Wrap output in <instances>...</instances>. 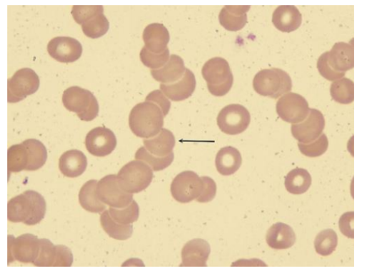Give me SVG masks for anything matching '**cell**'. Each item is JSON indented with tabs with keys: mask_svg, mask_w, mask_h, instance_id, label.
Returning <instances> with one entry per match:
<instances>
[{
	"mask_svg": "<svg viewBox=\"0 0 387 274\" xmlns=\"http://www.w3.org/2000/svg\"><path fill=\"white\" fill-rule=\"evenodd\" d=\"M203 181L196 173L186 171L174 179L171 192L179 203H188L197 200L203 191Z\"/></svg>",
	"mask_w": 387,
	"mask_h": 274,
	"instance_id": "obj_8",
	"label": "cell"
},
{
	"mask_svg": "<svg viewBox=\"0 0 387 274\" xmlns=\"http://www.w3.org/2000/svg\"><path fill=\"white\" fill-rule=\"evenodd\" d=\"M153 178L151 168L141 161L128 163L117 175L120 188L129 194L139 193L147 189Z\"/></svg>",
	"mask_w": 387,
	"mask_h": 274,
	"instance_id": "obj_5",
	"label": "cell"
},
{
	"mask_svg": "<svg viewBox=\"0 0 387 274\" xmlns=\"http://www.w3.org/2000/svg\"><path fill=\"white\" fill-rule=\"evenodd\" d=\"M186 71L182 58L173 54L167 64L162 68L151 70V74L156 81L162 83H174L183 78Z\"/></svg>",
	"mask_w": 387,
	"mask_h": 274,
	"instance_id": "obj_25",
	"label": "cell"
},
{
	"mask_svg": "<svg viewBox=\"0 0 387 274\" xmlns=\"http://www.w3.org/2000/svg\"><path fill=\"white\" fill-rule=\"evenodd\" d=\"M328 138L324 133H322L314 142L298 143L301 153L309 158H317L324 155L328 148Z\"/></svg>",
	"mask_w": 387,
	"mask_h": 274,
	"instance_id": "obj_38",
	"label": "cell"
},
{
	"mask_svg": "<svg viewBox=\"0 0 387 274\" xmlns=\"http://www.w3.org/2000/svg\"><path fill=\"white\" fill-rule=\"evenodd\" d=\"M311 181V174L307 170L297 168L286 176L285 188L289 193L301 195L308 191Z\"/></svg>",
	"mask_w": 387,
	"mask_h": 274,
	"instance_id": "obj_28",
	"label": "cell"
},
{
	"mask_svg": "<svg viewBox=\"0 0 387 274\" xmlns=\"http://www.w3.org/2000/svg\"><path fill=\"white\" fill-rule=\"evenodd\" d=\"M111 217L114 221L122 225H131L136 222L140 215L139 206L134 200L127 207L109 208Z\"/></svg>",
	"mask_w": 387,
	"mask_h": 274,
	"instance_id": "obj_35",
	"label": "cell"
},
{
	"mask_svg": "<svg viewBox=\"0 0 387 274\" xmlns=\"http://www.w3.org/2000/svg\"><path fill=\"white\" fill-rule=\"evenodd\" d=\"M96 195L101 202L110 207L122 208L134 201V195L124 192L119 187L117 176L108 175L98 183Z\"/></svg>",
	"mask_w": 387,
	"mask_h": 274,
	"instance_id": "obj_11",
	"label": "cell"
},
{
	"mask_svg": "<svg viewBox=\"0 0 387 274\" xmlns=\"http://www.w3.org/2000/svg\"><path fill=\"white\" fill-rule=\"evenodd\" d=\"M242 165L240 151L233 146L221 148L216 157V167L223 176H231L236 173Z\"/></svg>",
	"mask_w": 387,
	"mask_h": 274,
	"instance_id": "obj_26",
	"label": "cell"
},
{
	"mask_svg": "<svg viewBox=\"0 0 387 274\" xmlns=\"http://www.w3.org/2000/svg\"><path fill=\"white\" fill-rule=\"evenodd\" d=\"M40 87L38 74L30 68H22L8 81V101L16 103L34 95Z\"/></svg>",
	"mask_w": 387,
	"mask_h": 274,
	"instance_id": "obj_7",
	"label": "cell"
},
{
	"mask_svg": "<svg viewBox=\"0 0 387 274\" xmlns=\"http://www.w3.org/2000/svg\"><path fill=\"white\" fill-rule=\"evenodd\" d=\"M101 223L106 233L112 238L125 240L131 238L133 235V225H122L116 223L111 217L109 210H106L103 213Z\"/></svg>",
	"mask_w": 387,
	"mask_h": 274,
	"instance_id": "obj_30",
	"label": "cell"
},
{
	"mask_svg": "<svg viewBox=\"0 0 387 274\" xmlns=\"http://www.w3.org/2000/svg\"><path fill=\"white\" fill-rule=\"evenodd\" d=\"M210 93L216 97L227 95L233 85L234 77L227 60L214 57L208 61L202 69Z\"/></svg>",
	"mask_w": 387,
	"mask_h": 274,
	"instance_id": "obj_3",
	"label": "cell"
},
{
	"mask_svg": "<svg viewBox=\"0 0 387 274\" xmlns=\"http://www.w3.org/2000/svg\"><path fill=\"white\" fill-rule=\"evenodd\" d=\"M203 181V191L197 201L201 203H208L213 201L216 195V184L213 179L208 176L201 177Z\"/></svg>",
	"mask_w": 387,
	"mask_h": 274,
	"instance_id": "obj_43",
	"label": "cell"
},
{
	"mask_svg": "<svg viewBox=\"0 0 387 274\" xmlns=\"http://www.w3.org/2000/svg\"><path fill=\"white\" fill-rule=\"evenodd\" d=\"M98 180L91 179L85 183L79 193V202L83 208L91 213H101L106 209V205L101 202L96 195Z\"/></svg>",
	"mask_w": 387,
	"mask_h": 274,
	"instance_id": "obj_27",
	"label": "cell"
},
{
	"mask_svg": "<svg viewBox=\"0 0 387 274\" xmlns=\"http://www.w3.org/2000/svg\"><path fill=\"white\" fill-rule=\"evenodd\" d=\"M211 254L209 243L201 238L189 240L182 249L181 266H207Z\"/></svg>",
	"mask_w": 387,
	"mask_h": 274,
	"instance_id": "obj_16",
	"label": "cell"
},
{
	"mask_svg": "<svg viewBox=\"0 0 387 274\" xmlns=\"http://www.w3.org/2000/svg\"><path fill=\"white\" fill-rule=\"evenodd\" d=\"M333 99L341 104H350L354 101V83L349 78H343L333 82L331 87Z\"/></svg>",
	"mask_w": 387,
	"mask_h": 274,
	"instance_id": "obj_32",
	"label": "cell"
},
{
	"mask_svg": "<svg viewBox=\"0 0 387 274\" xmlns=\"http://www.w3.org/2000/svg\"><path fill=\"white\" fill-rule=\"evenodd\" d=\"M27 148L29 163L26 171H35L41 168L46 163L48 152L44 144L36 139H27L23 142Z\"/></svg>",
	"mask_w": 387,
	"mask_h": 274,
	"instance_id": "obj_29",
	"label": "cell"
},
{
	"mask_svg": "<svg viewBox=\"0 0 387 274\" xmlns=\"http://www.w3.org/2000/svg\"><path fill=\"white\" fill-rule=\"evenodd\" d=\"M85 144L91 156L104 158L112 153L116 147L117 140L111 130L99 127L89 132Z\"/></svg>",
	"mask_w": 387,
	"mask_h": 274,
	"instance_id": "obj_13",
	"label": "cell"
},
{
	"mask_svg": "<svg viewBox=\"0 0 387 274\" xmlns=\"http://www.w3.org/2000/svg\"><path fill=\"white\" fill-rule=\"evenodd\" d=\"M276 111L286 123L296 124L301 123L308 117L310 108L308 103L303 96L288 93L277 102Z\"/></svg>",
	"mask_w": 387,
	"mask_h": 274,
	"instance_id": "obj_12",
	"label": "cell"
},
{
	"mask_svg": "<svg viewBox=\"0 0 387 274\" xmlns=\"http://www.w3.org/2000/svg\"><path fill=\"white\" fill-rule=\"evenodd\" d=\"M144 143L150 154L159 158L171 155L176 146V138L172 132L163 128L154 138H146Z\"/></svg>",
	"mask_w": 387,
	"mask_h": 274,
	"instance_id": "obj_24",
	"label": "cell"
},
{
	"mask_svg": "<svg viewBox=\"0 0 387 274\" xmlns=\"http://www.w3.org/2000/svg\"><path fill=\"white\" fill-rule=\"evenodd\" d=\"M56 255L54 266H71L74 263V255L71 250L63 245L56 246Z\"/></svg>",
	"mask_w": 387,
	"mask_h": 274,
	"instance_id": "obj_44",
	"label": "cell"
},
{
	"mask_svg": "<svg viewBox=\"0 0 387 274\" xmlns=\"http://www.w3.org/2000/svg\"><path fill=\"white\" fill-rule=\"evenodd\" d=\"M62 103L67 110L76 113L84 121L94 120L99 113L98 100L90 91L79 86H71L64 91Z\"/></svg>",
	"mask_w": 387,
	"mask_h": 274,
	"instance_id": "obj_6",
	"label": "cell"
},
{
	"mask_svg": "<svg viewBox=\"0 0 387 274\" xmlns=\"http://www.w3.org/2000/svg\"><path fill=\"white\" fill-rule=\"evenodd\" d=\"M250 6H226L220 11V24L231 32H238L247 23V13Z\"/></svg>",
	"mask_w": 387,
	"mask_h": 274,
	"instance_id": "obj_21",
	"label": "cell"
},
{
	"mask_svg": "<svg viewBox=\"0 0 387 274\" xmlns=\"http://www.w3.org/2000/svg\"><path fill=\"white\" fill-rule=\"evenodd\" d=\"M145 47L154 54H162L170 42V34L163 24L153 23L148 25L144 31Z\"/></svg>",
	"mask_w": 387,
	"mask_h": 274,
	"instance_id": "obj_19",
	"label": "cell"
},
{
	"mask_svg": "<svg viewBox=\"0 0 387 274\" xmlns=\"http://www.w3.org/2000/svg\"><path fill=\"white\" fill-rule=\"evenodd\" d=\"M29 163L27 148L21 143L11 146L8 150V171L9 173H20L26 169Z\"/></svg>",
	"mask_w": 387,
	"mask_h": 274,
	"instance_id": "obj_31",
	"label": "cell"
},
{
	"mask_svg": "<svg viewBox=\"0 0 387 274\" xmlns=\"http://www.w3.org/2000/svg\"><path fill=\"white\" fill-rule=\"evenodd\" d=\"M41 250L37 260L34 264L36 266H54L56 260V246L46 238L40 239Z\"/></svg>",
	"mask_w": 387,
	"mask_h": 274,
	"instance_id": "obj_39",
	"label": "cell"
},
{
	"mask_svg": "<svg viewBox=\"0 0 387 274\" xmlns=\"http://www.w3.org/2000/svg\"><path fill=\"white\" fill-rule=\"evenodd\" d=\"M104 11L102 6H74L71 14L76 22L82 25L93 17L104 14Z\"/></svg>",
	"mask_w": 387,
	"mask_h": 274,
	"instance_id": "obj_40",
	"label": "cell"
},
{
	"mask_svg": "<svg viewBox=\"0 0 387 274\" xmlns=\"http://www.w3.org/2000/svg\"><path fill=\"white\" fill-rule=\"evenodd\" d=\"M40 250V239L35 235L24 234L18 238L9 236V263L17 260L34 264Z\"/></svg>",
	"mask_w": 387,
	"mask_h": 274,
	"instance_id": "obj_10",
	"label": "cell"
},
{
	"mask_svg": "<svg viewBox=\"0 0 387 274\" xmlns=\"http://www.w3.org/2000/svg\"><path fill=\"white\" fill-rule=\"evenodd\" d=\"M59 167L64 176L76 178L85 172L87 167V158L81 151L71 149L64 152L61 156Z\"/></svg>",
	"mask_w": 387,
	"mask_h": 274,
	"instance_id": "obj_23",
	"label": "cell"
},
{
	"mask_svg": "<svg viewBox=\"0 0 387 274\" xmlns=\"http://www.w3.org/2000/svg\"><path fill=\"white\" fill-rule=\"evenodd\" d=\"M338 241V235L333 230L321 231L314 240L315 250L321 256H328L336 250Z\"/></svg>",
	"mask_w": 387,
	"mask_h": 274,
	"instance_id": "obj_33",
	"label": "cell"
},
{
	"mask_svg": "<svg viewBox=\"0 0 387 274\" xmlns=\"http://www.w3.org/2000/svg\"><path fill=\"white\" fill-rule=\"evenodd\" d=\"M296 240V235L293 229L282 223L274 224L266 235L268 246L278 250L291 248L295 245Z\"/></svg>",
	"mask_w": 387,
	"mask_h": 274,
	"instance_id": "obj_22",
	"label": "cell"
},
{
	"mask_svg": "<svg viewBox=\"0 0 387 274\" xmlns=\"http://www.w3.org/2000/svg\"><path fill=\"white\" fill-rule=\"evenodd\" d=\"M170 51L168 48L162 54H154L145 46L142 49L140 58L142 64L151 70H158L164 68L170 59Z\"/></svg>",
	"mask_w": 387,
	"mask_h": 274,
	"instance_id": "obj_37",
	"label": "cell"
},
{
	"mask_svg": "<svg viewBox=\"0 0 387 274\" xmlns=\"http://www.w3.org/2000/svg\"><path fill=\"white\" fill-rule=\"evenodd\" d=\"M135 158L148 164L154 171H164L169 167L174 160V152L169 156L159 158L150 154L145 147H141L136 152Z\"/></svg>",
	"mask_w": 387,
	"mask_h": 274,
	"instance_id": "obj_36",
	"label": "cell"
},
{
	"mask_svg": "<svg viewBox=\"0 0 387 274\" xmlns=\"http://www.w3.org/2000/svg\"><path fill=\"white\" fill-rule=\"evenodd\" d=\"M302 15L295 6H278L273 14L272 21L279 31L292 33L301 26Z\"/></svg>",
	"mask_w": 387,
	"mask_h": 274,
	"instance_id": "obj_20",
	"label": "cell"
},
{
	"mask_svg": "<svg viewBox=\"0 0 387 274\" xmlns=\"http://www.w3.org/2000/svg\"><path fill=\"white\" fill-rule=\"evenodd\" d=\"M146 101L156 104L163 111L165 116L169 114L171 110V103L162 91L154 90L151 91L146 98Z\"/></svg>",
	"mask_w": 387,
	"mask_h": 274,
	"instance_id": "obj_42",
	"label": "cell"
},
{
	"mask_svg": "<svg viewBox=\"0 0 387 274\" xmlns=\"http://www.w3.org/2000/svg\"><path fill=\"white\" fill-rule=\"evenodd\" d=\"M196 88L195 74L186 68L182 78L174 83L160 85V89L165 96L172 101L180 102L188 99L192 96Z\"/></svg>",
	"mask_w": 387,
	"mask_h": 274,
	"instance_id": "obj_17",
	"label": "cell"
},
{
	"mask_svg": "<svg viewBox=\"0 0 387 274\" xmlns=\"http://www.w3.org/2000/svg\"><path fill=\"white\" fill-rule=\"evenodd\" d=\"M251 115L247 108L239 104H231L221 110L217 116V125L225 134L239 135L248 128Z\"/></svg>",
	"mask_w": 387,
	"mask_h": 274,
	"instance_id": "obj_9",
	"label": "cell"
},
{
	"mask_svg": "<svg viewBox=\"0 0 387 274\" xmlns=\"http://www.w3.org/2000/svg\"><path fill=\"white\" fill-rule=\"evenodd\" d=\"M46 213L44 198L34 191H26L11 199L8 203V219L14 223L36 225L44 219Z\"/></svg>",
	"mask_w": 387,
	"mask_h": 274,
	"instance_id": "obj_1",
	"label": "cell"
},
{
	"mask_svg": "<svg viewBox=\"0 0 387 274\" xmlns=\"http://www.w3.org/2000/svg\"><path fill=\"white\" fill-rule=\"evenodd\" d=\"M81 26L83 33L86 36L96 39L103 37L108 33L110 24L106 16L102 14L84 22Z\"/></svg>",
	"mask_w": 387,
	"mask_h": 274,
	"instance_id": "obj_34",
	"label": "cell"
},
{
	"mask_svg": "<svg viewBox=\"0 0 387 274\" xmlns=\"http://www.w3.org/2000/svg\"><path fill=\"white\" fill-rule=\"evenodd\" d=\"M163 111L155 103L144 102L136 105L129 117V125L138 137L150 138L162 131L164 126Z\"/></svg>",
	"mask_w": 387,
	"mask_h": 274,
	"instance_id": "obj_2",
	"label": "cell"
},
{
	"mask_svg": "<svg viewBox=\"0 0 387 274\" xmlns=\"http://www.w3.org/2000/svg\"><path fill=\"white\" fill-rule=\"evenodd\" d=\"M317 68L322 77H324L328 81H334L342 78L345 76V73H339L335 72L329 66L327 61V52L322 54L318 59Z\"/></svg>",
	"mask_w": 387,
	"mask_h": 274,
	"instance_id": "obj_41",
	"label": "cell"
},
{
	"mask_svg": "<svg viewBox=\"0 0 387 274\" xmlns=\"http://www.w3.org/2000/svg\"><path fill=\"white\" fill-rule=\"evenodd\" d=\"M329 66L336 73H343L354 67L353 44L336 43L331 51H327Z\"/></svg>",
	"mask_w": 387,
	"mask_h": 274,
	"instance_id": "obj_18",
	"label": "cell"
},
{
	"mask_svg": "<svg viewBox=\"0 0 387 274\" xmlns=\"http://www.w3.org/2000/svg\"><path fill=\"white\" fill-rule=\"evenodd\" d=\"M326 126L324 115L316 109L311 108L308 118L303 123L293 125V137L302 143H309L317 139Z\"/></svg>",
	"mask_w": 387,
	"mask_h": 274,
	"instance_id": "obj_14",
	"label": "cell"
},
{
	"mask_svg": "<svg viewBox=\"0 0 387 274\" xmlns=\"http://www.w3.org/2000/svg\"><path fill=\"white\" fill-rule=\"evenodd\" d=\"M253 87L256 93L277 99L292 90L293 81L286 72L273 68L258 72L254 76Z\"/></svg>",
	"mask_w": 387,
	"mask_h": 274,
	"instance_id": "obj_4",
	"label": "cell"
},
{
	"mask_svg": "<svg viewBox=\"0 0 387 274\" xmlns=\"http://www.w3.org/2000/svg\"><path fill=\"white\" fill-rule=\"evenodd\" d=\"M48 52L57 62L72 64L82 55L83 47L81 43L70 37H56L48 44Z\"/></svg>",
	"mask_w": 387,
	"mask_h": 274,
	"instance_id": "obj_15",
	"label": "cell"
},
{
	"mask_svg": "<svg viewBox=\"0 0 387 274\" xmlns=\"http://www.w3.org/2000/svg\"><path fill=\"white\" fill-rule=\"evenodd\" d=\"M354 213L346 212L343 214L339 220V228L341 232L346 237L350 238H354Z\"/></svg>",
	"mask_w": 387,
	"mask_h": 274,
	"instance_id": "obj_45",
	"label": "cell"
}]
</instances>
